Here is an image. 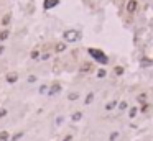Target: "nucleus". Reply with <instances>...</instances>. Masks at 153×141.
<instances>
[{"label": "nucleus", "instance_id": "3", "mask_svg": "<svg viewBox=\"0 0 153 141\" xmlns=\"http://www.w3.org/2000/svg\"><path fill=\"white\" fill-rule=\"evenodd\" d=\"M137 8H138V2H137V0H128L127 5H125V10H127V13H135Z\"/></svg>", "mask_w": 153, "mask_h": 141}, {"label": "nucleus", "instance_id": "26", "mask_svg": "<svg viewBox=\"0 0 153 141\" xmlns=\"http://www.w3.org/2000/svg\"><path fill=\"white\" fill-rule=\"evenodd\" d=\"M38 56H40L38 51H33V53H31V57H33V59H38Z\"/></svg>", "mask_w": 153, "mask_h": 141}, {"label": "nucleus", "instance_id": "30", "mask_svg": "<svg viewBox=\"0 0 153 141\" xmlns=\"http://www.w3.org/2000/svg\"><path fill=\"white\" fill-rule=\"evenodd\" d=\"M35 81H36L35 76H30V77H28V82H35Z\"/></svg>", "mask_w": 153, "mask_h": 141}, {"label": "nucleus", "instance_id": "29", "mask_svg": "<svg viewBox=\"0 0 153 141\" xmlns=\"http://www.w3.org/2000/svg\"><path fill=\"white\" fill-rule=\"evenodd\" d=\"M63 123V116H58V120H56V125H61Z\"/></svg>", "mask_w": 153, "mask_h": 141}, {"label": "nucleus", "instance_id": "31", "mask_svg": "<svg viewBox=\"0 0 153 141\" xmlns=\"http://www.w3.org/2000/svg\"><path fill=\"white\" fill-rule=\"evenodd\" d=\"M4 53V46H0V54Z\"/></svg>", "mask_w": 153, "mask_h": 141}, {"label": "nucleus", "instance_id": "16", "mask_svg": "<svg viewBox=\"0 0 153 141\" xmlns=\"http://www.w3.org/2000/svg\"><path fill=\"white\" fill-rule=\"evenodd\" d=\"M148 108H150V103L143 102V103H142V108H140V112H148Z\"/></svg>", "mask_w": 153, "mask_h": 141}, {"label": "nucleus", "instance_id": "14", "mask_svg": "<svg viewBox=\"0 0 153 141\" xmlns=\"http://www.w3.org/2000/svg\"><path fill=\"white\" fill-rule=\"evenodd\" d=\"M8 35H10V31H8V30H4V31L0 33V39H2V41H4V39H7Z\"/></svg>", "mask_w": 153, "mask_h": 141}, {"label": "nucleus", "instance_id": "5", "mask_svg": "<svg viewBox=\"0 0 153 141\" xmlns=\"http://www.w3.org/2000/svg\"><path fill=\"white\" fill-rule=\"evenodd\" d=\"M59 90H61V85L58 84V82H54V84L50 87V92H48V95H56Z\"/></svg>", "mask_w": 153, "mask_h": 141}, {"label": "nucleus", "instance_id": "17", "mask_svg": "<svg viewBox=\"0 0 153 141\" xmlns=\"http://www.w3.org/2000/svg\"><path fill=\"white\" fill-rule=\"evenodd\" d=\"M119 108H120V110H125V108H128V103L125 102V100H122V102L119 103Z\"/></svg>", "mask_w": 153, "mask_h": 141}, {"label": "nucleus", "instance_id": "2", "mask_svg": "<svg viewBox=\"0 0 153 141\" xmlns=\"http://www.w3.org/2000/svg\"><path fill=\"white\" fill-rule=\"evenodd\" d=\"M63 36L68 43H76L81 39V31H78V30H66Z\"/></svg>", "mask_w": 153, "mask_h": 141}, {"label": "nucleus", "instance_id": "10", "mask_svg": "<svg viewBox=\"0 0 153 141\" xmlns=\"http://www.w3.org/2000/svg\"><path fill=\"white\" fill-rule=\"evenodd\" d=\"M10 136H8V131H0V141H8Z\"/></svg>", "mask_w": 153, "mask_h": 141}, {"label": "nucleus", "instance_id": "11", "mask_svg": "<svg viewBox=\"0 0 153 141\" xmlns=\"http://www.w3.org/2000/svg\"><path fill=\"white\" fill-rule=\"evenodd\" d=\"M71 118H72V121H79V120L82 118V112H76V113H72Z\"/></svg>", "mask_w": 153, "mask_h": 141}, {"label": "nucleus", "instance_id": "9", "mask_svg": "<svg viewBox=\"0 0 153 141\" xmlns=\"http://www.w3.org/2000/svg\"><path fill=\"white\" fill-rule=\"evenodd\" d=\"M91 69H92V64L86 63V64H82V67H81V72H89Z\"/></svg>", "mask_w": 153, "mask_h": 141}, {"label": "nucleus", "instance_id": "18", "mask_svg": "<svg viewBox=\"0 0 153 141\" xmlns=\"http://www.w3.org/2000/svg\"><path fill=\"white\" fill-rule=\"evenodd\" d=\"M119 134H120V133H119V131H114V133H112L111 136H109V140H111V141H115V140H117V138H119Z\"/></svg>", "mask_w": 153, "mask_h": 141}, {"label": "nucleus", "instance_id": "8", "mask_svg": "<svg viewBox=\"0 0 153 141\" xmlns=\"http://www.w3.org/2000/svg\"><path fill=\"white\" fill-rule=\"evenodd\" d=\"M137 113H138V107H132V108L128 110V116H130V118H135Z\"/></svg>", "mask_w": 153, "mask_h": 141}, {"label": "nucleus", "instance_id": "13", "mask_svg": "<svg viewBox=\"0 0 153 141\" xmlns=\"http://www.w3.org/2000/svg\"><path fill=\"white\" fill-rule=\"evenodd\" d=\"M92 100H94V94H92V92H89V94H87V97H86V105H89Z\"/></svg>", "mask_w": 153, "mask_h": 141}, {"label": "nucleus", "instance_id": "25", "mask_svg": "<svg viewBox=\"0 0 153 141\" xmlns=\"http://www.w3.org/2000/svg\"><path fill=\"white\" fill-rule=\"evenodd\" d=\"M8 21H10V15H5L4 17V25H7Z\"/></svg>", "mask_w": 153, "mask_h": 141}, {"label": "nucleus", "instance_id": "28", "mask_svg": "<svg viewBox=\"0 0 153 141\" xmlns=\"http://www.w3.org/2000/svg\"><path fill=\"white\" fill-rule=\"evenodd\" d=\"M71 140H72V134H68V136H64L63 141H71Z\"/></svg>", "mask_w": 153, "mask_h": 141}, {"label": "nucleus", "instance_id": "23", "mask_svg": "<svg viewBox=\"0 0 153 141\" xmlns=\"http://www.w3.org/2000/svg\"><path fill=\"white\" fill-rule=\"evenodd\" d=\"M5 115H7V110H5V108H0V118H4Z\"/></svg>", "mask_w": 153, "mask_h": 141}, {"label": "nucleus", "instance_id": "20", "mask_svg": "<svg viewBox=\"0 0 153 141\" xmlns=\"http://www.w3.org/2000/svg\"><path fill=\"white\" fill-rule=\"evenodd\" d=\"M21 136H23V131H20V133H17V134H15V136H12L10 140H12V141H17V140H20Z\"/></svg>", "mask_w": 153, "mask_h": 141}, {"label": "nucleus", "instance_id": "21", "mask_svg": "<svg viewBox=\"0 0 153 141\" xmlns=\"http://www.w3.org/2000/svg\"><path fill=\"white\" fill-rule=\"evenodd\" d=\"M105 74H107V72H105L104 69H99V70H97V77H100V79L105 77Z\"/></svg>", "mask_w": 153, "mask_h": 141}, {"label": "nucleus", "instance_id": "7", "mask_svg": "<svg viewBox=\"0 0 153 141\" xmlns=\"http://www.w3.org/2000/svg\"><path fill=\"white\" fill-rule=\"evenodd\" d=\"M140 66H142V67H148V66H153V59H146V57H143V59L140 61Z\"/></svg>", "mask_w": 153, "mask_h": 141}, {"label": "nucleus", "instance_id": "1", "mask_svg": "<svg viewBox=\"0 0 153 141\" xmlns=\"http://www.w3.org/2000/svg\"><path fill=\"white\" fill-rule=\"evenodd\" d=\"M87 53H89L91 57H94V59H96L99 64H102V66L109 64V57H107V54L104 53L102 49H97V48H89V49H87Z\"/></svg>", "mask_w": 153, "mask_h": 141}, {"label": "nucleus", "instance_id": "24", "mask_svg": "<svg viewBox=\"0 0 153 141\" xmlns=\"http://www.w3.org/2000/svg\"><path fill=\"white\" fill-rule=\"evenodd\" d=\"M46 90H48V87H46V85H41V87H40V94H45Z\"/></svg>", "mask_w": 153, "mask_h": 141}, {"label": "nucleus", "instance_id": "22", "mask_svg": "<svg viewBox=\"0 0 153 141\" xmlns=\"http://www.w3.org/2000/svg\"><path fill=\"white\" fill-rule=\"evenodd\" d=\"M78 97H79V94H76V92H74V94H69V95H68V99H69V100H76Z\"/></svg>", "mask_w": 153, "mask_h": 141}, {"label": "nucleus", "instance_id": "19", "mask_svg": "<svg viewBox=\"0 0 153 141\" xmlns=\"http://www.w3.org/2000/svg\"><path fill=\"white\" fill-rule=\"evenodd\" d=\"M115 74H117V76H122V74H124V67H122V66H117V67H115Z\"/></svg>", "mask_w": 153, "mask_h": 141}, {"label": "nucleus", "instance_id": "27", "mask_svg": "<svg viewBox=\"0 0 153 141\" xmlns=\"http://www.w3.org/2000/svg\"><path fill=\"white\" fill-rule=\"evenodd\" d=\"M145 94H140V95H138V100H140V102H143V100H145Z\"/></svg>", "mask_w": 153, "mask_h": 141}, {"label": "nucleus", "instance_id": "6", "mask_svg": "<svg viewBox=\"0 0 153 141\" xmlns=\"http://www.w3.org/2000/svg\"><path fill=\"white\" fill-rule=\"evenodd\" d=\"M18 81V74L17 72H10V74H7V82L8 84H13V82Z\"/></svg>", "mask_w": 153, "mask_h": 141}, {"label": "nucleus", "instance_id": "15", "mask_svg": "<svg viewBox=\"0 0 153 141\" xmlns=\"http://www.w3.org/2000/svg\"><path fill=\"white\" fill-rule=\"evenodd\" d=\"M115 105H117V102L115 100H112V102H109L105 105V110H112V108H115Z\"/></svg>", "mask_w": 153, "mask_h": 141}, {"label": "nucleus", "instance_id": "12", "mask_svg": "<svg viewBox=\"0 0 153 141\" xmlns=\"http://www.w3.org/2000/svg\"><path fill=\"white\" fill-rule=\"evenodd\" d=\"M64 49H66V44L64 43H58L56 44V53H63Z\"/></svg>", "mask_w": 153, "mask_h": 141}, {"label": "nucleus", "instance_id": "4", "mask_svg": "<svg viewBox=\"0 0 153 141\" xmlns=\"http://www.w3.org/2000/svg\"><path fill=\"white\" fill-rule=\"evenodd\" d=\"M58 4H59V0H45V2H43V8H45V10H51V8H54Z\"/></svg>", "mask_w": 153, "mask_h": 141}]
</instances>
